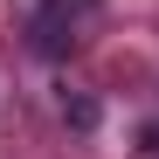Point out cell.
<instances>
[{
	"label": "cell",
	"mask_w": 159,
	"mask_h": 159,
	"mask_svg": "<svg viewBox=\"0 0 159 159\" xmlns=\"http://www.w3.org/2000/svg\"><path fill=\"white\" fill-rule=\"evenodd\" d=\"M139 152H145V159H159V118H152V125L139 131Z\"/></svg>",
	"instance_id": "3"
},
{
	"label": "cell",
	"mask_w": 159,
	"mask_h": 159,
	"mask_svg": "<svg viewBox=\"0 0 159 159\" xmlns=\"http://www.w3.org/2000/svg\"><path fill=\"white\" fill-rule=\"evenodd\" d=\"M69 42H76V35H69V14H62V7L35 14V48H42V56H62Z\"/></svg>",
	"instance_id": "1"
},
{
	"label": "cell",
	"mask_w": 159,
	"mask_h": 159,
	"mask_svg": "<svg viewBox=\"0 0 159 159\" xmlns=\"http://www.w3.org/2000/svg\"><path fill=\"white\" fill-rule=\"evenodd\" d=\"M62 125L90 131V125H97V97H62Z\"/></svg>",
	"instance_id": "2"
}]
</instances>
